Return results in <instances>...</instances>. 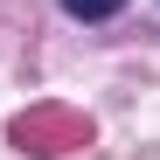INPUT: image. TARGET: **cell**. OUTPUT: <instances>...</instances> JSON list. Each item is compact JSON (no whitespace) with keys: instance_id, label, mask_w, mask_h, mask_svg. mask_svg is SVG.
<instances>
[{"instance_id":"cell-1","label":"cell","mask_w":160,"mask_h":160,"mask_svg":"<svg viewBox=\"0 0 160 160\" xmlns=\"http://www.w3.org/2000/svg\"><path fill=\"white\" fill-rule=\"evenodd\" d=\"M14 139L28 146V153H70V146H84V139H91V118H77V112H56V104H42V112L14 118Z\"/></svg>"},{"instance_id":"cell-2","label":"cell","mask_w":160,"mask_h":160,"mask_svg":"<svg viewBox=\"0 0 160 160\" xmlns=\"http://www.w3.org/2000/svg\"><path fill=\"white\" fill-rule=\"evenodd\" d=\"M125 7V0H63V14H77V21H112Z\"/></svg>"}]
</instances>
